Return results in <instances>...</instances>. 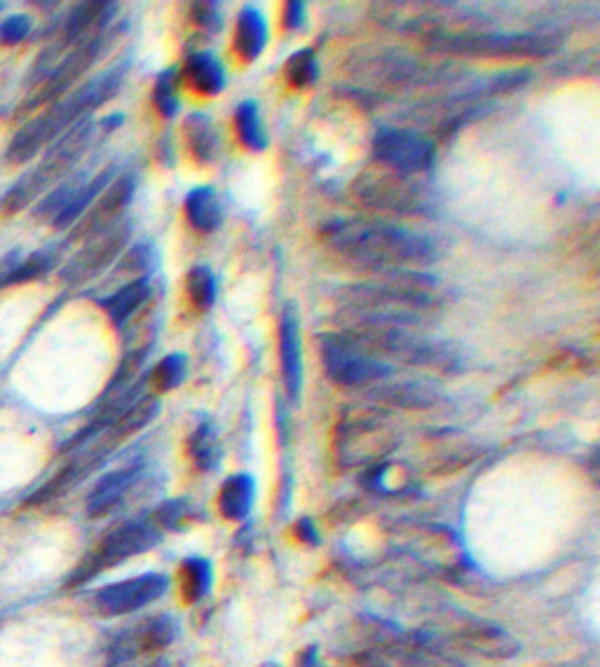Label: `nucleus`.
Masks as SVG:
<instances>
[{
	"mask_svg": "<svg viewBox=\"0 0 600 667\" xmlns=\"http://www.w3.org/2000/svg\"><path fill=\"white\" fill-rule=\"evenodd\" d=\"M329 247L366 270L395 272L401 265H430L434 241L383 221H336L323 230Z\"/></svg>",
	"mask_w": 600,
	"mask_h": 667,
	"instance_id": "1",
	"label": "nucleus"
},
{
	"mask_svg": "<svg viewBox=\"0 0 600 667\" xmlns=\"http://www.w3.org/2000/svg\"><path fill=\"white\" fill-rule=\"evenodd\" d=\"M92 132L94 124L90 120H80L69 129V132H63V136L50 151H47L40 165L31 174L22 176L20 181L5 192V198L0 200V216L3 218L17 216L20 211H24L31 202H34L45 188L55 186L59 178L67 176L69 169L78 162V157L85 153Z\"/></svg>",
	"mask_w": 600,
	"mask_h": 667,
	"instance_id": "2",
	"label": "nucleus"
},
{
	"mask_svg": "<svg viewBox=\"0 0 600 667\" xmlns=\"http://www.w3.org/2000/svg\"><path fill=\"white\" fill-rule=\"evenodd\" d=\"M354 198L370 211L413 216L430 209V192L413 181V176L397 174L387 167L368 169L352 186Z\"/></svg>",
	"mask_w": 600,
	"mask_h": 667,
	"instance_id": "3",
	"label": "nucleus"
},
{
	"mask_svg": "<svg viewBox=\"0 0 600 667\" xmlns=\"http://www.w3.org/2000/svg\"><path fill=\"white\" fill-rule=\"evenodd\" d=\"M430 43L439 50L491 57V59H540L556 50V40L538 34H436Z\"/></svg>",
	"mask_w": 600,
	"mask_h": 667,
	"instance_id": "4",
	"label": "nucleus"
},
{
	"mask_svg": "<svg viewBox=\"0 0 600 667\" xmlns=\"http://www.w3.org/2000/svg\"><path fill=\"white\" fill-rule=\"evenodd\" d=\"M319 345L323 370L336 384L362 386L392 376V368L356 345L350 335H321Z\"/></svg>",
	"mask_w": 600,
	"mask_h": 667,
	"instance_id": "5",
	"label": "nucleus"
},
{
	"mask_svg": "<svg viewBox=\"0 0 600 667\" xmlns=\"http://www.w3.org/2000/svg\"><path fill=\"white\" fill-rule=\"evenodd\" d=\"M395 445V431L378 415H354L336 429V454L343 466L376 464Z\"/></svg>",
	"mask_w": 600,
	"mask_h": 667,
	"instance_id": "6",
	"label": "nucleus"
},
{
	"mask_svg": "<svg viewBox=\"0 0 600 667\" xmlns=\"http://www.w3.org/2000/svg\"><path fill=\"white\" fill-rule=\"evenodd\" d=\"M160 527L153 520H132V523H125L118 529H113L102 546L96 548L94 556L83 562V567L78 569L73 576V585H80L96 576L108 567H116L129 558L141 556V552L151 550L160 541Z\"/></svg>",
	"mask_w": 600,
	"mask_h": 667,
	"instance_id": "7",
	"label": "nucleus"
},
{
	"mask_svg": "<svg viewBox=\"0 0 600 667\" xmlns=\"http://www.w3.org/2000/svg\"><path fill=\"white\" fill-rule=\"evenodd\" d=\"M434 155V143L423 134L411 132V129H383L373 139V157L383 167L403 176H415L432 169Z\"/></svg>",
	"mask_w": 600,
	"mask_h": 667,
	"instance_id": "8",
	"label": "nucleus"
},
{
	"mask_svg": "<svg viewBox=\"0 0 600 667\" xmlns=\"http://www.w3.org/2000/svg\"><path fill=\"white\" fill-rule=\"evenodd\" d=\"M178 634L172 616H155L122 630L110 644V663L120 665L141 656H155L165 651Z\"/></svg>",
	"mask_w": 600,
	"mask_h": 667,
	"instance_id": "9",
	"label": "nucleus"
},
{
	"mask_svg": "<svg viewBox=\"0 0 600 667\" xmlns=\"http://www.w3.org/2000/svg\"><path fill=\"white\" fill-rule=\"evenodd\" d=\"M167 579L160 574H143L120 583L106 585L94 593V607L104 616H127L143 607L153 605L157 597L165 595Z\"/></svg>",
	"mask_w": 600,
	"mask_h": 667,
	"instance_id": "10",
	"label": "nucleus"
},
{
	"mask_svg": "<svg viewBox=\"0 0 600 667\" xmlns=\"http://www.w3.org/2000/svg\"><path fill=\"white\" fill-rule=\"evenodd\" d=\"M448 644H452V648L458 651H467V654H477L481 658L493 660L511 658L518 651V642L509 632L497 628L495 623L474 621V618H469L460 628L452 630Z\"/></svg>",
	"mask_w": 600,
	"mask_h": 667,
	"instance_id": "11",
	"label": "nucleus"
},
{
	"mask_svg": "<svg viewBox=\"0 0 600 667\" xmlns=\"http://www.w3.org/2000/svg\"><path fill=\"white\" fill-rule=\"evenodd\" d=\"M102 45H104V40L99 36L80 43L75 50L59 63V69L45 80L43 87L36 92V96L31 99L28 106H40V104H50V102L61 99V96L67 94V90L73 83H78L80 75H83L96 61V57H99Z\"/></svg>",
	"mask_w": 600,
	"mask_h": 667,
	"instance_id": "12",
	"label": "nucleus"
},
{
	"mask_svg": "<svg viewBox=\"0 0 600 667\" xmlns=\"http://www.w3.org/2000/svg\"><path fill=\"white\" fill-rule=\"evenodd\" d=\"M127 230L125 227H116V230H104L99 233L94 241H90L87 247L80 251L71 263L63 270V279L71 284H80L92 279L94 274H99L104 267L113 263V258L120 253L125 247Z\"/></svg>",
	"mask_w": 600,
	"mask_h": 667,
	"instance_id": "13",
	"label": "nucleus"
},
{
	"mask_svg": "<svg viewBox=\"0 0 600 667\" xmlns=\"http://www.w3.org/2000/svg\"><path fill=\"white\" fill-rule=\"evenodd\" d=\"M280 359L286 394L298 401L303 386V352H301V319L294 305H286L280 321Z\"/></svg>",
	"mask_w": 600,
	"mask_h": 667,
	"instance_id": "14",
	"label": "nucleus"
},
{
	"mask_svg": "<svg viewBox=\"0 0 600 667\" xmlns=\"http://www.w3.org/2000/svg\"><path fill=\"white\" fill-rule=\"evenodd\" d=\"M132 194H134V178L132 176H120L116 183L108 186L99 194V202H96L94 209L90 211L87 221L78 227L75 237H83L85 233L87 235L104 233L106 227L113 223V218L122 214L125 206L132 202Z\"/></svg>",
	"mask_w": 600,
	"mask_h": 667,
	"instance_id": "15",
	"label": "nucleus"
},
{
	"mask_svg": "<svg viewBox=\"0 0 600 667\" xmlns=\"http://www.w3.org/2000/svg\"><path fill=\"white\" fill-rule=\"evenodd\" d=\"M137 476H139V468L129 466V468L113 471V474L104 476L99 483H96L87 499L90 517H104L110 511H116L122 503V499L127 497V492L132 490Z\"/></svg>",
	"mask_w": 600,
	"mask_h": 667,
	"instance_id": "16",
	"label": "nucleus"
},
{
	"mask_svg": "<svg viewBox=\"0 0 600 667\" xmlns=\"http://www.w3.org/2000/svg\"><path fill=\"white\" fill-rule=\"evenodd\" d=\"M235 50L245 61H256L268 45V22L254 5H247L239 12L235 26Z\"/></svg>",
	"mask_w": 600,
	"mask_h": 667,
	"instance_id": "17",
	"label": "nucleus"
},
{
	"mask_svg": "<svg viewBox=\"0 0 600 667\" xmlns=\"http://www.w3.org/2000/svg\"><path fill=\"white\" fill-rule=\"evenodd\" d=\"M184 80L190 90L216 96L225 87V69L212 52H192L184 67Z\"/></svg>",
	"mask_w": 600,
	"mask_h": 667,
	"instance_id": "18",
	"label": "nucleus"
},
{
	"mask_svg": "<svg viewBox=\"0 0 600 667\" xmlns=\"http://www.w3.org/2000/svg\"><path fill=\"white\" fill-rule=\"evenodd\" d=\"M113 14H116V3H80L73 8L63 28V45H80L92 31L104 28Z\"/></svg>",
	"mask_w": 600,
	"mask_h": 667,
	"instance_id": "19",
	"label": "nucleus"
},
{
	"mask_svg": "<svg viewBox=\"0 0 600 667\" xmlns=\"http://www.w3.org/2000/svg\"><path fill=\"white\" fill-rule=\"evenodd\" d=\"M186 218L198 233H214L221 227L223 209L214 188H195L186 194Z\"/></svg>",
	"mask_w": 600,
	"mask_h": 667,
	"instance_id": "20",
	"label": "nucleus"
},
{
	"mask_svg": "<svg viewBox=\"0 0 600 667\" xmlns=\"http://www.w3.org/2000/svg\"><path fill=\"white\" fill-rule=\"evenodd\" d=\"M256 483L247 474L231 476L223 483L219 495V511L228 520H245L254 507Z\"/></svg>",
	"mask_w": 600,
	"mask_h": 667,
	"instance_id": "21",
	"label": "nucleus"
},
{
	"mask_svg": "<svg viewBox=\"0 0 600 667\" xmlns=\"http://www.w3.org/2000/svg\"><path fill=\"white\" fill-rule=\"evenodd\" d=\"M157 410H160V403H157V398H153V396H145V398L132 403L125 413H120V415L108 425V438H106V443L113 448V445L122 443L125 438L134 436L137 431H141L145 425H149V421L157 415Z\"/></svg>",
	"mask_w": 600,
	"mask_h": 667,
	"instance_id": "22",
	"label": "nucleus"
},
{
	"mask_svg": "<svg viewBox=\"0 0 600 667\" xmlns=\"http://www.w3.org/2000/svg\"><path fill=\"white\" fill-rule=\"evenodd\" d=\"M186 143L190 155L200 162V165H207V162H212L219 153V132L212 122V118L204 116V112H192V116L186 120Z\"/></svg>",
	"mask_w": 600,
	"mask_h": 667,
	"instance_id": "23",
	"label": "nucleus"
},
{
	"mask_svg": "<svg viewBox=\"0 0 600 667\" xmlns=\"http://www.w3.org/2000/svg\"><path fill=\"white\" fill-rule=\"evenodd\" d=\"M149 298H151V284H149V279H137L132 284L122 286L118 293H113L110 298H106L102 302V307L106 309L108 319L116 323L118 329H122V325L129 319H132V314Z\"/></svg>",
	"mask_w": 600,
	"mask_h": 667,
	"instance_id": "24",
	"label": "nucleus"
},
{
	"mask_svg": "<svg viewBox=\"0 0 600 667\" xmlns=\"http://www.w3.org/2000/svg\"><path fill=\"white\" fill-rule=\"evenodd\" d=\"M235 129H237V139L245 148L254 153H261L268 148V134L261 120V110H258L254 102L239 104V108L235 110Z\"/></svg>",
	"mask_w": 600,
	"mask_h": 667,
	"instance_id": "25",
	"label": "nucleus"
},
{
	"mask_svg": "<svg viewBox=\"0 0 600 667\" xmlns=\"http://www.w3.org/2000/svg\"><path fill=\"white\" fill-rule=\"evenodd\" d=\"M110 174H113V171L108 169V171L99 174L96 178H92L90 183H83V188H80V190L75 192V198H73L67 206H63V209L59 211V216L52 221L55 227H59V230H63V227L73 225L80 216H83L85 211L94 204V200H99V194L106 190Z\"/></svg>",
	"mask_w": 600,
	"mask_h": 667,
	"instance_id": "26",
	"label": "nucleus"
},
{
	"mask_svg": "<svg viewBox=\"0 0 600 667\" xmlns=\"http://www.w3.org/2000/svg\"><path fill=\"white\" fill-rule=\"evenodd\" d=\"M47 141V134H45V127L40 122V118L26 122L17 134H14V139L10 141L8 145V162L10 165H24V162H28L31 157H36V153L43 148Z\"/></svg>",
	"mask_w": 600,
	"mask_h": 667,
	"instance_id": "27",
	"label": "nucleus"
},
{
	"mask_svg": "<svg viewBox=\"0 0 600 667\" xmlns=\"http://www.w3.org/2000/svg\"><path fill=\"white\" fill-rule=\"evenodd\" d=\"M188 454L200 471H214L221 462V445L212 425H200L188 438Z\"/></svg>",
	"mask_w": 600,
	"mask_h": 667,
	"instance_id": "28",
	"label": "nucleus"
},
{
	"mask_svg": "<svg viewBox=\"0 0 600 667\" xmlns=\"http://www.w3.org/2000/svg\"><path fill=\"white\" fill-rule=\"evenodd\" d=\"M212 588V564L202 558H190L181 567V593L184 599L195 605L209 595Z\"/></svg>",
	"mask_w": 600,
	"mask_h": 667,
	"instance_id": "29",
	"label": "nucleus"
},
{
	"mask_svg": "<svg viewBox=\"0 0 600 667\" xmlns=\"http://www.w3.org/2000/svg\"><path fill=\"white\" fill-rule=\"evenodd\" d=\"M395 658L403 667H464L462 663L452 660L439 654V651H434L427 644H420V642L395 646Z\"/></svg>",
	"mask_w": 600,
	"mask_h": 667,
	"instance_id": "30",
	"label": "nucleus"
},
{
	"mask_svg": "<svg viewBox=\"0 0 600 667\" xmlns=\"http://www.w3.org/2000/svg\"><path fill=\"white\" fill-rule=\"evenodd\" d=\"M186 290H188V298H190L192 307L200 309V312H207V309L216 302V276H214V272L204 267V265L192 267L186 276Z\"/></svg>",
	"mask_w": 600,
	"mask_h": 667,
	"instance_id": "31",
	"label": "nucleus"
},
{
	"mask_svg": "<svg viewBox=\"0 0 600 667\" xmlns=\"http://www.w3.org/2000/svg\"><path fill=\"white\" fill-rule=\"evenodd\" d=\"M317 78H319V61L315 50L305 47V50L291 55V59L286 61V80L291 87L296 90L313 87L317 83Z\"/></svg>",
	"mask_w": 600,
	"mask_h": 667,
	"instance_id": "32",
	"label": "nucleus"
},
{
	"mask_svg": "<svg viewBox=\"0 0 600 667\" xmlns=\"http://www.w3.org/2000/svg\"><path fill=\"white\" fill-rule=\"evenodd\" d=\"M153 104L165 120H172L178 112V106L181 104H178V71L176 69H167L157 75L155 90H153Z\"/></svg>",
	"mask_w": 600,
	"mask_h": 667,
	"instance_id": "33",
	"label": "nucleus"
},
{
	"mask_svg": "<svg viewBox=\"0 0 600 667\" xmlns=\"http://www.w3.org/2000/svg\"><path fill=\"white\" fill-rule=\"evenodd\" d=\"M188 376V359L184 354H169L162 359L155 370L151 372V380L157 392H172V389L181 386Z\"/></svg>",
	"mask_w": 600,
	"mask_h": 667,
	"instance_id": "34",
	"label": "nucleus"
},
{
	"mask_svg": "<svg viewBox=\"0 0 600 667\" xmlns=\"http://www.w3.org/2000/svg\"><path fill=\"white\" fill-rule=\"evenodd\" d=\"M50 267H52V258L47 255V253H34V255H28L26 260H20L17 267H14V270L10 272L8 286H10V284H26V282H34V279H38V276H43Z\"/></svg>",
	"mask_w": 600,
	"mask_h": 667,
	"instance_id": "35",
	"label": "nucleus"
},
{
	"mask_svg": "<svg viewBox=\"0 0 600 667\" xmlns=\"http://www.w3.org/2000/svg\"><path fill=\"white\" fill-rule=\"evenodd\" d=\"M31 31V20L26 14H12V17L0 22V45H17Z\"/></svg>",
	"mask_w": 600,
	"mask_h": 667,
	"instance_id": "36",
	"label": "nucleus"
},
{
	"mask_svg": "<svg viewBox=\"0 0 600 667\" xmlns=\"http://www.w3.org/2000/svg\"><path fill=\"white\" fill-rule=\"evenodd\" d=\"M192 22L200 28L219 31L221 26V10L219 3H192Z\"/></svg>",
	"mask_w": 600,
	"mask_h": 667,
	"instance_id": "37",
	"label": "nucleus"
},
{
	"mask_svg": "<svg viewBox=\"0 0 600 667\" xmlns=\"http://www.w3.org/2000/svg\"><path fill=\"white\" fill-rule=\"evenodd\" d=\"M282 22H284L286 31H298L305 22V5L303 3H286Z\"/></svg>",
	"mask_w": 600,
	"mask_h": 667,
	"instance_id": "38",
	"label": "nucleus"
},
{
	"mask_svg": "<svg viewBox=\"0 0 600 667\" xmlns=\"http://www.w3.org/2000/svg\"><path fill=\"white\" fill-rule=\"evenodd\" d=\"M296 532H298V539L301 541H305V544H310V546H315L317 541H319V534H317V527H315V523L310 517H303V520H298V525H296Z\"/></svg>",
	"mask_w": 600,
	"mask_h": 667,
	"instance_id": "39",
	"label": "nucleus"
},
{
	"mask_svg": "<svg viewBox=\"0 0 600 667\" xmlns=\"http://www.w3.org/2000/svg\"><path fill=\"white\" fill-rule=\"evenodd\" d=\"M354 667H385V663L373 654H360L354 658Z\"/></svg>",
	"mask_w": 600,
	"mask_h": 667,
	"instance_id": "40",
	"label": "nucleus"
},
{
	"mask_svg": "<svg viewBox=\"0 0 600 667\" xmlns=\"http://www.w3.org/2000/svg\"><path fill=\"white\" fill-rule=\"evenodd\" d=\"M298 667H321V663L317 658V651L315 648L303 651L301 658H298Z\"/></svg>",
	"mask_w": 600,
	"mask_h": 667,
	"instance_id": "41",
	"label": "nucleus"
},
{
	"mask_svg": "<svg viewBox=\"0 0 600 667\" xmlns=\"http://www.w3.org/2000/svg\"><path fill=\"white\" fill-rule=\"evenodd\" d=\"M266 667H278V665H272V663H270V665H266Z\"/></svg>",
	"mask_w": 600,
	"mask_h": 667,
	"instance_id": "42",
	"label": "nucleus"
}]
</instances>
